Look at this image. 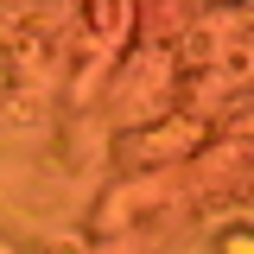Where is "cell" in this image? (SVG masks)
<instances>
[{
	"instance_id": "obj_1",
	"label": "cell",
	"mask_w": 254,
	"mask_h": 254,
	"mask_svg": "<svg viewBox=\"0 0 254 254\" xmlns=\"http://www.w3.org/2000/svg\"><path fill=\"white\" fill-rule=\"evenodd\" d=\"M222 254H254V242L242 235V229H229V235H222Z\"/></svg>"
}]
</instances>
